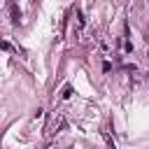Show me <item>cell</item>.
Wrapping results in <instances>:
<instances>
[{
  "label": "cell",
  "instance_id": "cell-1",
  "mask_svg": "<svg viewBox=\"0 0 149 149\" xmlns=\"http://www.w3.org/2000/svg\"><path fill=\"white\" fill-rule=\"evenodd\" d=\"M70 95H72V86H65L63 88V98H70Z\"/></svg>",
  "mask_w": 149,
  "mask_h": 149
},
{
  "label": "cell",
  "instance_id": "cell-2",
  "mask_svg": "<svg viewBox=\"0 0 149 149\" xmlns=\"http://www.w3.org/2000/svg\"><path fill=\"white\" fill-rule=\"evenodd\" d=\"M147 56H149V51H147Z\"/></svg>",
  "mask_w": 149,
  "mask_h": 149
}]
</instances>
